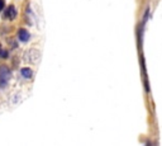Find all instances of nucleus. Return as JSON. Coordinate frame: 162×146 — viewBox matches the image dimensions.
<instances>
[{"label":"nucleus","instance_id":"obj_4","mask_svg":"<svg viewBox=\"0 0 162 146\" xmlns=\"http://www.w3.org/2000/svg\"><path fill=\"white\" fill-rule=\"evenodd\" d=\"M20 74H22V76L24 79H31L32 75H33V71L29 68H23L22 70H20Z\"/></svg>","mask_w":162,"mask_h":146},{"label":"nucleus","instance_id":"obj_1","mask_svg":"<svg viewBox=\"0 0 162 146\" xmlns=\"http://www.w3.org/2000/svg\"><path fill=\"white\" fill-rule=\"evenodd\" d=\"M10 70L6 68V66H0V86L2 88H5L8 85V82L10 79Z\"/></svg>","mask_w":162,"mask_h":146},{"label":"nucleus","instance_id":"obj_5","mask_svg":"<svg viewBox=\"0 0 162 146\" xmlns=\"http://www.w3.org/2000/svg\"><path fill=\"white\" fill-rule=\"evenodd\" d=\"M0 57H3V58L8 57V52H6V51H0Z\"/></svg>","mask_w":162,"mask_h":146},{"label":"nucleus","instance_id":"obj_2","mask_svg":"<svg viewBox=\"0 0 162 146\" xmlns=\"http://www.w3.org/2000/svg\"><path fill=\"white\" fill-rule=\"evenodd\" d=\"M18 37H19V40L22 41V42H27L28 40H29V32L28 31H25L24 28H22V29H19L18 31Z\"/></svg>","mask_w":162,"mask_h":146},{"label":"nucleus","instance_id":"obj_3","mask_svg":"<svg viewBox=\"0 0 162 146\" xmlns=\"http://www.w3.org/2000/svg\"><path fill=\"white\" fill-rule=\"evenodd\" d=\"M5 17L8 19H14L17 17V9L14 8L13 5L8 6V9H6V12H5Z\"/></svg>","mask_w":162,"mask_h":146},{"label":"nucleus","instance_id":"obj_6","mask_svg":"<svg viewBox=\"0 0 162 146\" xmlns=\"http://www.w3.org/2000/svg\"><path fill=\"white\" fill-rule=\"evenodd\" d=\"M4 5H5V2L4 0H0V12L3 10V8H4Z\"/></svg>","mask_w":162,"mask_h":146}]
</instances>
